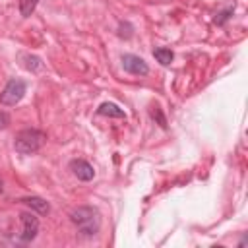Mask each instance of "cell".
<instances>
[{
	"mask_svg": "<svg viewBox=\"0 0 248 248\" xmlns=\"http://www.w3.org/2000/svg\"><path fill=\"white\" fill-rule=\"evenodd\" d=\"M37 4H39V0H19V14L23 17H29L35 12Z\"/></svg>",
	"mask_w": 248,
	"mask_h": 248,
	"instance_id": "obj_10",
	"label": "cell"
},
{
	"mask_svg": "<svg viewBox=\"0 0 248 248\" xmlns=\"http://www.w3.org/2000/svg\"><path fill=\"white\" fill-rule=\"evenodd\" d=\"M70 169L74 170V174H76L79 180H85V182L95 176L93 167H91L87 161H83V159H74V161L70 163Z\"/></svg>",
	"mask_w": 248,
	"mask_h": 248,
	"instance_id": "obj_6",
	"label": "cell"
},
{
	"mask_svg": "<svg viewBox=\"0 0 248 248\" xmlns=\"http://www.w3.org/2000/svg\"><path fill=\"white\" fill-rule=\"evenodd\" d=\"M153 56H155L163 66L170 64V62H172V58H174V54H172V50H170V48H155V50H153Z\"/></svg>",
	"mask_w": 248,
	"mask_h": 248,
	"instance_id": "obj_9",
	"label": "cell"
},
{
	"mask_svg": "<svg viewBox=\"0 0 248 248\" xmlns=\"http://www.w3.org/2000/svg\"><path fill=\"white\" fill-rule=\"evenodd\" d=\"M2 190H4V184H2V180H0V194H2Z\"/></svg>",
	"mask_w": 248,
	"mask_h": 248,
	"instance_id": "obj_14",
	"label": "cell"
},
{
	"mask_svg": "<svg viewBox=\"0 0 248 248\" xmlns=\"http://www.w3.org/2000/svg\"><path fill=\"white\" fill-rule=\"evenodd\" d=\"M8 124H10V116H8L6 112H2V110H0V130H4Z\"/></svg>",
	"mask_w": 248,
	"mask_h": 248,
	"instance_id": "obj_13",
	"label": "cell"
},
{
	"mask_svg": "<svg viewBox=\"0 0 248 248\" xmlns=\"http://www.w3.org/2000/svg\"><path fill=\"white\" fill-rule=\"evenodd\" d=\"M46 141V136L41 132V130H35V128H25L21 132L16 134V140H14V147L17 153L21 155H33L37 153L43 143Z\"/></svg>",
	"mask_w": 248,
	"mask_h": 248,
	"instance_id": "obj_2",
	"label": "cell"
},
{
	"mask_svg": "<svg viewBox=\"0 0 248 248\" xmlns=\"http://www.w3.org/2000/svg\"><path fill=\"white\" fill-rule=\"evenodd\" d=\"M70 219H72L74 225H78V229L83 236H93L99 231V225H101L97 209L89 207V205H81V207L74 209L70 213Z\"/></svg>",
	"mask_w": 248,
	"mask_h": 248,
	"instance_id": "obj_1",
	"label": "cell"
},
{
	"mask_svg": "<svg viewBox=\"0 0 248 248\" xmlns=\"http://www.w3.org/2000/svg\"><path fill=\"white\" fill-rule=\"evenodd\" d=\"M27 64H25V68L27 70H39V68H43V64H41V60L37 58V56H27Z\"/></svg>",
	"mask_w": 248,
	"mask_h": 248,
	"instance_id": "obj_11",
	"label": "cell"
},
{
	"mask_svg": "<svg viewBox=\"0 0 248 248\" xmlns=\"http://www.w3.org/2000/svg\"><path fill=\"white\" fill-rule=\"evenodd\" d=\"M27 207H31V209H35L39 215H46L48 211H50V205H48V202L46 200H43V198H39V196H31V198H23L21 200Z\"/></svg>",
	"mask_w": 248,
	"mask_h": 248,
	"instance_id": "obj_7",
	"label": "cell"
},
{
	"mask_svg": "<svg viewBox=\"0 0 248 248\" xmlns=\"http://www.w3.org/2000/svg\"><path fill=\"white\" fill-rule=\"evenodd\" d=\"M151 116H153V118H157V120H159V124H161L163 128L167 126V122H165V116L161 114V110H159V107H155V110H151Z\"/></svg>",
	"mask_w": 248,
	"mask_h": 248,
	"instance_id": "obj_12",
	"label": "cell"
},
{
	"mask_svg": "<svg viewBox=\"0 0 248 248\" xmlns=\"http://www.w3.org/2000/svg\"><path fill=\"white\" fill-rule=\"evenodd\" d=\"M25 89H27V85H25L23 79L12 78V79L6 83V87L2 89V93H0V105L12 107V105L19 103V101L23 99V95H25Z\"/></svg>",
	"mask_w": 248,
	"mask_h": 248,
	"instance_id": "obj_3",
	"label": "cell"
},
{
	"mask_svg": "<svg viewBox=\"0 0 248 248\" xmlns=\"http://www.w3.org/2000/svg\"><path fill=\"white\" fill-rule=\"evenodd\" d=\"M19 221H21V232H19V238L23 242H31L37 232H39V219L33 215V213H21L19 215Z\"/></svg>",
	"mask_w": 248,
	"mask_h": 248,
	"instance_id": "obj_4",
	"label": "cell"
},
{
	"mask_svg": "<svg viewBox=\"0 0 248 248\" xmlns=\"http://www.w3.org/2000/svg\"><path fill=\"white\" fill-rule=\"evenodd\" d=\"M99 114H103V116H114V118H126L124 110L118 108L114 103H103L99 107Z\"/></svg>",
	"mask_w": 248,
	"mask_h": 248,
	"instance_id": "obj_8",
	"label": "cell"
},
{
	"mask_svg": "<svg viewBox=\"0 0 248 248\" xmlns=\"http://www.w3.org/2000/svg\"><path fill=\"white\" fill-rule=\"evenodd\" d=\"M122 66H124L126 72H130L134 76H145L149 72L145 60L140 58V56H136V54H124L122 56Z\"/></svg>",
	"mask_w": 248,
	"mask_h": 248,
	"instance_id": "obj_5",
	"label": "cell"
}]
</instances>
